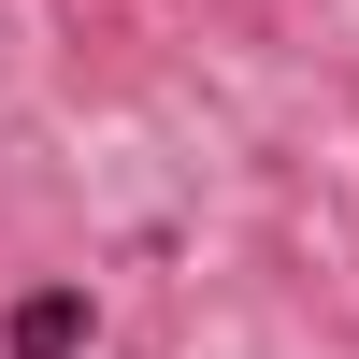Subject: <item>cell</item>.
Segmentation results:
<instances>
[{"label": "cell", "mask_w": 359, "mask_h": 359, "mask_svg": "<svg viewBox=\"0 0 359 359\" xmlns=\"http://www.w3.org/2000/svg\"><path fill=\"white\" fill-rule=\"evenodd\" d=\"M0 345H15V359H72L86 345V287H29V302L0 316Z\"/></svg>", "instance_id": "obj_1"}]
</instances>
